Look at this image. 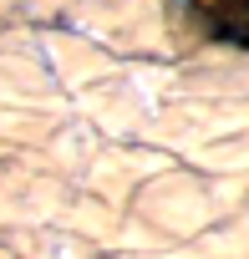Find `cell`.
I'll list each match as a JSON object with an SVG mask.
<instances>
[{"instance_id": "cell-1", "label": "cell", "mask_w": 249, "mask_h": 259, "mask_svg": "<svg viewBox=\"0 0 249 259\" xmlns=\"http://www.w3.org/2000/svg\"><path fill=\"white\" fill-rule=\"evenodd\" d=\"M183 11L203 36L249 51V0H183Z\"/></svg>"}]
</instances>
